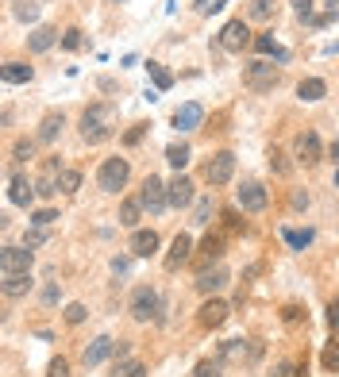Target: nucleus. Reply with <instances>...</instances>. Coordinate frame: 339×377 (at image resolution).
Instances as JSON below:
<instances>
[{
    "label": "nucleus",
    "mask_w": 339,
    "mask_h": 377,
    "mask_svg": "<svg viewBox=\"0 0 339 377\" xmlns=\"http://www.w3.org/2000/svg\"><path fill=\"white\" fill-rule=\"evenodd\" d=\"M112 131H116V108L112 104H89L85 116H81V139H85L89 146L105 143V139H112Z\"/></svg>",
    "instance_id": "f257e3e1"
},
{
    "label": "nucleus",
    "mask_w": 339,
    "mask_h": 377,
    "mask_svg": "<svg viewBox=\"0 0 339 377\" xmlns=\"http://www.w3.org/2000/svg\"><path fill=\"white\" fill-rule=\"evenodd\" d=\"M281 81V69L274 62H251V66L243 69V85L251 89V93H274Z\"/></svg>",
    "instance_id": "f03ea898"
},
{
    "label": "nucleus",
    "mask_w": 339,
    "mask_h": 377,
    "mask_svg": "<svg viewBox=\"0 0 339 377\" xmlns=\"http://www.w3.org/2000/svg\"><path fill=\"white\" fill-rule=\"evenodd\" d=\"M139 204H143V212H151V216L166 212V204H170V185H166L162 177L151 174L143 181V189H139Z\"/></svg>",
    "instance_id": "7ed1b4c3"
},
{
    "label": "nucleus",
    "mask_w": 339,
    "mask_h": 377,
    "mask_svg": "<svg viewBox=\"0 0 339 377\" xmlns=\"http://www.w3.org/2000/svg\"><path fill=\"white\" fill-rule=\"evenodd\" d=\"M127 177H131L127 158H105V162H100V174H97V185L105 189V193H120V189L127 185Z\"/></svg>",
    "instance_id": "20e7f679"
},
{
    "label": "nucleus",
    "mask_w": 339,
    "mask_h": 377,
    "mask_svg": "<svg viewBox=\"0 0 339 377\" xmlns=\"http://www.w3.org/2000/svg\"><path fill=\"white\" fill-rule=\"evenodd\" d=\"M158 312H162V297H158V289L143 285V289L131 293V319L151 323V319H158Z\"/></svg>",
    "instance_id": "39448f33"
},
{
    "label": "nucleus",
    "mask_w": 339,
    "mask_h": 377,
    "mask_svg": "<svg viewBox=\"0 0 339 377\" xmlns=\"http://www.w3.org/2000/svg\"><path fill=\"white\" fill-rule=\"evenodd\" d=\"M235 174V155L232 150H220V155L208 158V165H204V181L208 185H228Z\"/></svg>",
    "instance_id": "423d86ee"
},
{
    "label": "nucleus",
    "mask_w": 339,
    "mask_h": 377,
    "mask_svg": "<svg viewBox=\"0 0 339 377\" xmlns=\"http://www.w3.org/2000/svg\"><path fill=\"white\" fill-rule=\"evenodd\" d=\"M247 43H251V31H247V23H243V20H228L220 27V47L228 50V54L247 50Z\"/></svg>",
    "instance_id": "0eeeda50"
},
{
    "label": "nucleus",
    "mask_w": 339,
    "mask_h": 377,
    "mask_svg": "<svg viewBox=\"0 0 339 377\" xmlns=\"http://www.w3.org/2000/svg\"><path fill=\"white\" fill-rule=\"evenodd\" d=\"M31 262H35V254H31L28 247H4V254H0V273H31Z\"/></svg>",
    "instance_id": "6e6552de"
},
{
    "label": "nucleus",
    "mask_w": 339,
    "mask_h": 377,
    "mask_svg": "<svg viewBox=\"0 0 339 377\" xmlns=\"http://www.w3.org/2000/svg\"><path fill=\"white\" fill-rule=\"evenodd\" d=\"M235 201H239L243 212H262L270 196H266V189H262L259 181H243V185H239V193H235Z\"/></svg>",
    "instance_id": "1a4fd4ad"
},
{
    "label": "nucleus",
    "mask_w": 339,
    "mask_h": 377,
    "mask_svg": "<svg viewBox=\"0 0 339 377\" xmlns=\"http://www.w3.org/2000/svg\"><path fill=\"white\" fill-rule=\"evenodd\" d=\"M293 150H297V158L305 165H316L320 158H324V146H320V135L316 131H300L297 143H293Z\"/></svg>",
    "instance_id": "9d476101"
},
{
    "label": "nucleus",
    "mask_w": 339,
    "mask_h": 377,
    "mask_svg": "<svg viewBox=\"0 0 339 377\" xmlns=\"http://www.w3.org/2000/svg\"><path fill=\"white\" fill-rule=\"evenodd\" d=\"M220 362H254V339H228V343H220Z\"/></svg>",
    "instance_id": "9b49d317"
},
{
    "label": "nucleus",
    "mask_w": 339,
    "mask_h": 377,
    "mask_svg": "<svg viewBox=\"0 0 339 377\" xmlns=\"http://www.w3.org/2000/svg\"><path fill=\"white\" fill-rule=\"evenodd\" d=\"M35 181H31L28 174H12V181H8V201L12 204H20V208H28L31 201H35Z\"/></svg>",
    "instance_id": "f8f14e48"
},
{
    "label": "nucleus",
    "mask_w": 339,
    "mask_h": 377,
    "mask_svg": "<svg viewBox=\"0 0 339 377\" xmlns=\"http://www.w3.org/2000/svg\"><path fill=\"white\" fill-rule=\"evenodd\" d=\"M223 285H228V270H223V266H204V270L197 273V289H201L204 297L220 293Z\"/></svg>",
    "instance_id": "ddd939ff"
},
{
    "label": "nucleus",
    "mask_w": 339,
    "mask_h": 377,
    "mask_svg": "<svg viewBox=\"0 0 339 377\" xmlns=\"http://www.w3.org/2000/svg\"><path fill=\"white\" fill-rule=\"evenodd\" d=\"M116 354V339H108V335H97L93 339V343H89L85 347V366H100V362H105V358H112Z\"/></svg>",
    "instance_id": "4468645a"
},
{
    "label": "nucleus",
    "mask_w": 339,
    "mask_h": 377,
    "mask_svg": "<svg viewBox=\"0 0 339 377\" xmlns=\"http://www.w3.org/2000/svg\"><path fill=\"white\" fill-rule=\"evenodd\" d=\"M201 119H204V108L197 104V100H189V104H182L174 112V127H177V131H197Z\"/></svg>",
    "instance_id": "2eb2a0df"
},
{
    "label": "nucleus",
    "mask_w": 339,
    "mask_h": 377,
    "mask_svg": "<svg viewBox=\"0 0 339 377\" xmlns=\"http://www.w3.org/2000/svg\"><path fill=\"white\" fill-rule=\"evenodd\" d=\"M189 258H193V239L182 231L174 242H170V254H166V270H177V266H182V262H189Z\"/></svg>",
    "instance_id": "dca6fc26"
},
{
    "label": "nucleus",
    "mask_w": 339,
    "mask_h": 377,
    "mask_svg": "<svg viewBox=\"0 0 339 377\" xmlns=\"http://www.w3.org/2000/svg\"><path fill=\"white\" fill-rule=\"evenodd\" d=\"M228 312H232V308H228L223 300H204L201 316H197V319H201V328H220L223 319H228Z\"/></svg>",
    "instance_id": "f3484780"
},
{
    "label": "nucleus",
    "mask_w": 339,
    "mask_h": 377,
    "mask_svg": "<svg viewBox=\"0 0 339 377\" xmlns=\"http://www.w3.org/2000/svg\"><path fill=\"white\" fill-rule=\"evenodd\" d=\"M170 204H174V208H189V204H193V181H189V177L177 174L174 181H170Z\"/></svg>",
    "instance_id": "a211bd4d"
},
{
    "label": "nucleus",
    "mask_w": 339,
    "mask_h": 377,
    "mask_svg": "<svg viewBox=\"0 0 339 377\" xmlns=\"http://www.w3.org/2000/svg\"><path fill=\"white\" fill-rule=\"evenodd\" d=\"M0 78H4V85H28V81L35 78V69H31L28 62H4Z\"/></svg>",
    "instance_id": "6ab92c4d"
},
{
    "label": "nucleus",
    "mask_w": 339,
    "mask_h": 377,
    "mask_svg": "<svg viewBox=\"0 0 339 377\" xmlns=\"http://www.w3.org/2000/svg\"><path fill=\"white\" fill-rule=\"evenodd\" d=\"M54 43H58V31H54V27H35L28 35V50H31V54H43V50H50Z\"/></svg>",
    "instance_id": "aec40b11"
},
{
    "label": "nucleus",
    "mask_w": 339,
    "mask_h": 377,
    "mask_svg": "<svg viewBox=\"0 0 339 377\" xmlns=\"http://www.w3.org/2000/svg\"><path fill=\"white\" fill-rule=\"evenodd\" d=\"M155 251H158V235L155 231H135L131 235V254H135V258H151Z\"/></svg>",
    "instance_id": "412c9836"
},
{
    "label": "nucleus",
    "mask_w": 339,
    "mask_h": 377,
    "mask_svg": "<svg viewBox=\"0 0 339 377\" xmlns=\"http://www.w3.org/2000/svg\"><path fill=\"white\" fill-rule=\"evenodd\" d=\"M62 127H66L62 112H50V116H43V124H39V143H54V139L62 135Z\"/></svg>",
    "instance_id": "4be33fe9"
},
{
    "label": "nucleus",
    "mask_w": 339,
    "mask_h": 377,
    "mask_svg": "<svg viewBox=\"0 0 339 377\" xmlns=\"http://www.w3.org/2000/svg\"><path fill=\"white\" fill-rule=\"evenodd\" d=\"M58 162H47V170H43V177L35 181V189H39V196H54L58 193Z\"/></svg>",
    "instance_id": "5701e85b"
},
{
    "label": "nucleus",
    "mask_w": 339,
    "mask_h": 377,
    "mask_svg": "<svg viewBox=\"0 0 339 377\" xmlns=\"http://www.w3.org/2000/svg\"><path fill=\"white\" fill-rule=\"evenodd\" d=\"M108 377H146V366L139 358H116V366H112Z\"/></svg>",
    "instance_id": "b1692460"
},
{
    "label": "nucleus",
    "mask_w": 339,
    "mask_h": 377,
    "mask_svg": "<svg viewBox=\"0 0 339 377\" xmlns=\"http://www.w3.org/2000/svg\"><path fill=\"white\" fill-rule=\"evenodd\" d=\"M4 277V293L8 297H23L31 289V273H0Z\"/></svg>",
    "instance_id": "393cba45"
},
{
    "label": "nucleus",
    "mask_w": 339,
    "mask_h": 377,
    "mask_svg": "<svg viewBox=\"0 0 339 377\" xmlns=\"http://www.w3.org/2000/svg\"><path fill=\"white\" fill-rule=\"evenodd\" d=\"M324 93H328V85H324L320 78H305V81L297 85V97H300V100H320Z\"/></svg>",
    "instance_id": "a878e982"
},
{
    "label": "nucleus",
    "mask_w": 339,
    "mask_h": 377,
    "mask_svg": "<svg viewBox=\"0 0 339 377\" xmlns=\"http://www.w3.org/2000/svg\"><path fill=\"white\" fill-rule=\"evenodd\" d=\"M254 50H259V54H274L278 62H289V50H281L278 43H274V35H259V39H254Z\"/></svg>",
    "instance_id": "bb28decb"
},
{
    "label": "nucleus",
    "mask_w": 339,
    "mask_h": 377,
    "mask_svg": "<svg viewBox=\"0 0 339 377\" xmlns=\"http://www.w3.org/2000/svg\"><path fill=\"white\" fill-rule=\"evenodd\" d=\"M139 216H143V204H139V196H135V201H124V204H120V227H135Z\"/></svg>",
    "instance_id": "cd10ccee"
},
{
    "label": "nucleus",
    "mask_w": 339,
    "mask_h": 377,
    "mask_svg": "<svg viewBox=\"0 0 339 377\" xmlns=\"http://www.w3.org/2000/svg\"><path fill=\"white\" fill-rule=\"evenodd\" d=\"M220 254H223V235H204L201 262H212V258H220Z\"/></svg>",
    "instance_id": "c85d7f7f"
},
{
    "label": "nucleus",
    "mask_w": 339,
    "mask_h": 377,
    "mask_svg": "<svg viewBox=\"0 0 339 377\" xmlns=\"http://www.w3.org/2000/svg\"><path fill=\"white\" fill-rule=\"evenodd\" d=\"M166 162L174 165V170H185V165H189V146H185V143L166 146Z\"/></svg>",
    "instance_id": "c756f323"
},
{
    "label": "nucleus",
    "mask_w": 339,
    "mask_h": 377,
    "mask_svg": "<svg viewBox=\"0 0 339 377\" xmlns=\"http://www.w3.org/2000/svg\"><path fill=\"white\" fill-rule=\"evenodd\" d=\"M193 223H197V227L212 223V196H201V201L193 204Z\"/></svg>",
    "instance_id": "7c9ffc66"
},
{
    "label": "nucleus",
    "mask_w": 339,
    "mask_h": 377,
    "mask_svg": "<svg viewBox=\"0 0 339 377\" xmlns=\"http://www.w3.org/2000/svg\"><path fill=\"white\" fill-rule=\"evenodd\" d=\"M47 239H50V227H35V223H31V231L23 235V247H28V251H35V247H43Z\"/></svg>",
    "instance_id": "2f4dec72"
},
{
    "label": "nucleus",
    "mask_w": 339,
    "mask_h": 377,
    "mask_svg": "<svg viewBox=\"0 0 339 377\" xmlns=\"http://www.w3.org/2000/svg\"><path fill=\"white\" fill-rule=\"evenodd\" d=\"M58 189H62V193H78V189H81V174H78V170H62V174H58Z\"/></svg>",
    "instance_id": "473e14b6"
},
{
    "label": "nucleus",
    "mask_w": 339,
    "mask_h": 377,
    "mask_svg": "<svg viewBox=\"0 0 339 377\" xmlns=\"http://www.w3.org/2000/svg\"><path fill=\"white\" fill-rule=\"evenodd\" d=\"M16 16H20L23 23H35V20H39V4H31V0H20V4H16Z\"/></svg>",
    "instance_id": "72a5a7b5"
},
{
    "label": "nucleus",
    "mask_w": 339,
    "mask_h": 377,
    "mask_svg": "<svg viewBox=\"0 0 339 377\" xmlns=\"http://www.w3.org/2000/svg\"><path fill=\"white\" fill-rule=\"evenodd\" d=\"M320 362H324V369H331V374H336V369H339V343H328V347H324V354H320Z\"/></svg>",
    "instance_id": "f704fd0d"
},
{
    "label": "nucleus",
    "mask_w": 339,
    "mask_h": 377,
    "mask_svg": "<svg viewBox=\"0 0 339 377\" xmlns=\"http://www.w3.org/2000/svg\"><path fill=\"white\" fill-rule=\"evenodd\" d=\"M31 155H35V143L31 139H20V143L12 146V162H28Z\"/></svg>",
    "instance_id": "c9c22d12"
},
{
    "label": "nucleus",
    "mask_w": 339,
    "mask_h": 377,
    "mask_svg": "<svg viewBox=\"0 0 339 377\" xmlns=\"http://www.w3.org/2000/svg\"><path fill=\"white\" fill-rule=\"evenodd\" d=\"M146 69H151V78H155V85H158V89H170V85H174V73H166V69L158 66V62H151Z\"/></svg>",
    "instance_id": "e433bc0d"
},
{
    "label": "nucleus",
    "mask_w": 339,
    "mask_h": 377,
    "mask_svg": "<svg viewBox=\"0 0 339 377\" xmlns=\"http://www.w3.org/2000/svg\"><path fill=\"white\" fill-rule=\"evenodd\" d=\"M274 16V0H254L251 4V20H270Z\"/></svg>",
    "instance_id": "4c0bfd02"
},
{
    "label": "nucleus",
    "mask_w": 339,
    "mask_h": 377,
    "mask_svg": "<svg viewBox=\"0 0 339 377\" xmlns=\"http://www.w3.org/2000/svg\"><path fill=\"white\" fill-rule=\"evenodd\" d=\"M54 220H58V212H54V208H39V212L31 216V223H35V227H50Z\"/></svg>",
    "instance_id": "58836bf2"
},
{
    "label": "nucleus",
    "mask_w": 339,
    "mask_h": 377,
    "mask_svg": "<svg viewBox=\"0 0 339 377\" xmlns=\"http://www.w3.org/2000/svg\"><path fill=\"white\" fill-rule=\"evenodd\" d=\"M193 377H220V362H197V369H193Z\"/></svg>",
    "instance_id": "ea45409f"
},
{
    "label": "nucleus",
    "mask_w": 339,
    "mask_h": 377,
    "mask_svg": "<svg viewBox=\"0 0 339 377\" xmlns=\"http://www.w3.org/2000/svg\"><path fill=\"white\" fill-rule=\"evenodd\" d=\"M285 242L300 251V247H309V242H312V231H285Z\"/></svg>",
    "instance_id": "a19ab883"
},
{
    "label": "nucleus",
    "mask_w": 339,
    "mask_h": 377,
    "mask_svg": "<svg viewBox=\"0 0 339 377\" xmlns=\"http://www.w3.org/2000/svg\"><path fill=\"white\" fill-rule=\"evenodd\" d=\"M270 170H274V174H289V162H285L281 150H270Z\"/></svg>",
    "instance_id": "79ce46f5"
},
{
    "label": "nucleus",
    "mask_w": 339,
    "mask_h": 377,
    "mask_svg": "<svg viewBox=\"0 0 339 377\" xmlns=\"http://www.w3.org/2000/svg\"><path fill=\"white\" fill-rule=\"evenodd\" d=\"M223 4H228V0H197V12H201V16H212V12H220Z\"/></svg>",
    "instance_id": "37998d69"
},
{
    "label": "nucleus",
    "mask_w": 339,
    "mask_h": 377,
    "mask_svg": "<svg viewBox=\"0 0 339 377\" xmlns=\"http://www.w3.org/2000/svg\"><path fill=\"white\" fill-rule=\"evenodd\" d=\"M85 316H89L85 304H69V308H66V323H81Z\"/></svg>",
    "instance_id": "c03bdc74"
},
{
    "label": "nucleus",
    "mask_w": 339,
    "mask_h": 377,
    "mask_svg": "<svg viewBox=\"0 0 339 377\" xmlns=\"http://www.w3.org/2000/svg\"><path fill=\"white\" fill-rule=\"evenodd\" d=\"M47 377H69V362H66V358H54L50 369H47Z\"/></svg>",
    "instance_id": "a18cd8bd"
},
{
    "label": "nucleus",
    "mask_w": 339,
    "mask_h": 377,
    "mask_svg": "<svg viewBox=\"0 0 339 377\" xmlns=\"http://www.w3.org/2000/svg\"><path fill=\"white\" fill-rule=\"evenodd\" d=\"M62 47H66V50H78V47H81V31L69 27L66 35H62Z\"/></svg>",
    "instance_id": "49530a36"
},
{
    "label": "nucleus",
    "mask_w": 339,
    "mask_h": 377,
    "mask_svg": "<svg viewBox=\"0 0 339 377\" xmlns=\"http://www.w3.org/2000/svg\"><path fill=\"white\" fill-rule=\"evenodd\" d=\"M293 12H297L300 20H312V0H289Z\"/></svg>",
    "instance_id": "de8ad7c7"
},
{
    "label": "nucleus",
    "mask_w": 339,
    "mask_h": 377,
    "mask_svg": "<svg viewBox=\"0 0 339 377\" xmlns=\"http://www.w3.org/2000/svg\"><path fill=\"white\" fill-rule=\"evenodd\" d=\"M328 323H331V331H339V300L328 304Z\"/></svg>",
    "instance_id": "09e8293b"
},
{
    "label": "nucleus",
    "mask_w": 339,
    "mask_h": 377,
    "mask_svg": "<svg viewBox=\"0 0 339 377\" xmlns=\"http://www.w3.org/2000/svg\"><path fill=\"white\" fill-rule=\"evenodd\" d=\"M281 316H285V323H297V319L305 316V312H300L297 304H285V312H281Z\"/></svg>",
    "instance_id": "8fccbe9b"
},
{
    "label": "nucleus",
    "mask_w": 339,
    "mask_h": 377,
    "mask_svg": "<svg viewBox=\"0 0 339 377\" xmlns=\"http://www.w3.org/2000/svg\"><path fill=\"white\" fill-rule=\"evenodd\" d=\"M62 297V289H58V285H47V293H43V300H47V304H54V300H58Z\"/></svg>",
    "instance_id": "3c124183"
},
{
    "label": "nucleus",
    "mask_w": 339,
    "mask_h": 377,
    "mask_svg": "<svg viewBox=\"0 0 339 377\" xmlns=\"http://www.w3.org/2000/svg\"><path fill=\"white\" fill-rule=\"evenodd\" d=\"M112 270H116V273H127V270H131V258H112Z\"/></svg>",
    "instance_id": "603ef678"
},
{
    "label": "nucleus",
    "mask_w": 339,
    "mask_h": 377,
    "mask_svg": "<svg viewBox=\"0 0 339 377\" xmlns=\"http://www.w3.org/2000/svg\"><path fill=\"white\" fill-rule=\"evenodd\" d=\"M143 131H146V124L131 127V131H127V143H139V139H143Z\"/></svg>",
    "instance_id": "864d4df0"
},
{
    "label": "nucleus",
    "mask_w": 339,
    "mask_h": 377,
    "mask_svg": "<svg viewBox=\"0 0 339 377\" xmlns=\"http://www.w3.org/2000/svg\"><path fill=\"white\" fill-rule=\"evenodd\" d=\"M328 16H339V0H328Z\"/></svg>",
    "instance_id": "5fc2aeb1"
},
{
    "label": "nucleus",
    "mask_w": 339,
    "mask_h": 377,
    "mask_svg": "<svg viewBox=\"0 0 339 377\" xmlns=\"http://www.w3.org/2000/svg\"><path fill=\"white\" fill-rule=\"evenodd\" d=\"M336 189H339V170H336Z\"/></svg>",
    "instance_id": "6e6d98bb"
}]
</instances>
